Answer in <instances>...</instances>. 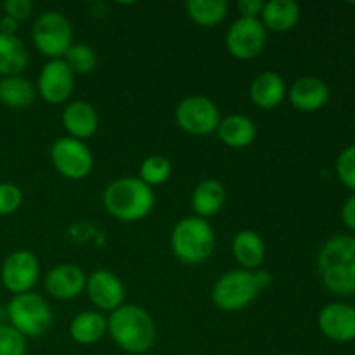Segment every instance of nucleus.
Here are the masks:
<instances>
[{
	"label": "nucleus",
	"mask_w": 355,
	"mask_h": 355,
	"mask_svg": "<svg viewBox=\"0 0 355 355\" xmlns=\"http://www.w3.org/2000/svg\"><path fill=\"white\" fill-rule=\"evenodd\" d=\"M111 340L127 354L149 352L156 342V326L151 314L141 305H121L107 318Z\"/></svg>",
	"instance_id": "1"
},
{
	"label": "nucleus",
	"mask_w": 355,
	"mask_h": 355,
	"mask_svg": "<svg viewBox=\"0 0 355 355\" xmlns=\"http://www.w3.org/2000/svg\"><path fill=\"white\" fill-rule=\"evenodd\" d=\"M155 191L139 177L114 179L103 193L104 210L120 222H139L155 208Z\"/></svg>",
	"instance_id": "2"
},
{
	"label": "nucleus",
	"mask_w": 355,
	"mask_h": 355,
	"mask_svg": "<svg viewBox=\"0 0 355 355\" xmlns=\"http://www.w3.org/2000/svg\"><path fill=\"white\" fill-rule=\"evenodd\" d=\"M322 283L336 295H355V238L335 236L328 239L318 257Z\"/></svg>",
	"instance_id": "3"
},
{
	"label": "nucleus",
	"mask_w": 355,
	"mask_h": 355,
	"mask_svg": "<svg viewBox=\"0 0 355 355\" xmlns=\"http://www.w3.org/2000/svg\"><path fill=\"white\" fill-rule=\"evenodd\" d=\"M170 248L179 262L200 266L210 259L215 250L214 227L196 215L180 218L170 234Z\"/></svg>",
	"instance_id": "4"
},
{
	"label": "nucleus",
	"mask_w": 355,
	"mask_h": 355,
	"mask_svg": "<svg viewBox=\"0 0 355 355\" xmlns=\"http://www.w3.org/2000/svg\"><path fill=\"white\" fill-rule=\"evenodd\" d=\"M9 326H12L24 338L44 336L52 326V309L38 293L14 295L7 304Z\"/></svg>",
	"instance_id": "5"
},
{
	"label": "nucleus",
	"mask_w": 355,
	"mask_h": 355,
	"mask_svg": "<svg viewBox=\"0 0 355 355\" xmlns=\"http://www.w3.org/2000/svg\"><path fill=\"white\" fill-rule=\"evenodd\" d=\"M31 40L35 49L49 61L62 59L73 45V26L59 10H45L33 23Z\"/></svg>",
	"instance_id": "6"
},
{
	"label": "nucleus",
	"mask_w": 355,
	"mask_h": 355,
	"mask_svg": "<svg viewBox=\"0 0 355 355\" xmlns=\"http://www.w3.org/2000/svg\"><path fill=\"white\" fill-rule=\"evenodd\" d=\"M259 295L253 272L232 269L222 274L211 288V302L218 311L238 312L250 307Z\"/></svg>",
	"instance_id": "7"
},
{
	"label": "nucleus",
	"mask_w": 355,
	"mask_h": 355,
	"mask_svg": "<svg viewBox=\"0 0 355 355\" xmlns=\"http://www.w3.org/2000/svg\"><path fill=\"white\" fill-rule=\"evenodd\" d=\"M218 106L207 96L184 97L175 107V121L180 130L189 135H210L220 123Z\"/></svg>",
	"instance_id": "8"
},
{
	"label": "nucleus",
	"mask_w": 355,
	"mask_h": 355,
	"mask_svg": "<svg viewBox=\"0 0 355 355\" xmlns=\"http://www.w3.org/2000/svg\"><path fill=\"white\" fill-rule=\"evenodd\" d=\"M51 162L62 177L69 180H82L94 168V155L83 141L64 137L55 139L51 146Z\"/></svg>",
	"instance_id": "9"
},
{
	"label": "nucleus",
	"mask_w": 355,
	"mask_h": 355,
	"mask_svg": "<svg viewBox=\"0 0 355 355\" xmlns=\"http://www.w3.org/2000/svg\"><path fill=\"white\" fill-rule=\"evenodd\" d=\"M267 44V30L260 19L238 17L225 33V47L234 59L252 61L263 52Z\"/></svg>",
	"instance_id": "10"
},
{
	"label": "nucleus",
	"mask_w": 355,
	"mask_h": 355,
	"mask_svg": "<svg viewBox=\"0 0 355 355\" xmlns=\"http://www.w3.org/2000/svg\"><path fill=\"white\" fill-rule=\"evenodd\" d=\"M40 277V260L30 250H16L3 260L0 279L10 295H23L33 291Z\"/></svg>",
	"instance_id": "11"
},
{
	"label": "nucleus",
	"mask_w": 355,
	"mask_h": 355,
	"mask_svg": "<svg viewBox=\"0 0 355 355\" xmlns=\"http://www.w3.org/2000/svg\"><path fill=\"white\" fill-rule=\"evenodd\" d=\"M38 96L49 104H64L75 90V73L64 59H52L42 66L37 80Z\"/></svg>",
	"instance_id": "12"
},
{
	"label": "nucleus",
	"mask_w": 355,
	"mask_h": 355,
	"mask_svg": "<svg viewBox=\"0 0 355 355\" xmlns=\"http://www.w3.org/2000/svg\"><path fill=\"white\" fill-rule=\"evenodd\" d=\"M85 293L99 312H114L123 305L125 286L120 277L106 269L94 270L87 276Z\"/></svg>",
	"instance_id": "13"
},
{
	"label": "nucleus",
	"mask_w": 355,
	"mask_h": 355,
	"mask_svg": "<svg viewBox=\"0 0 355 355\" xmlns=\"http://www.w3.org/2000/svg\"><path fill=\"white\" fill-rule=\"evenodd\" d=\"M87 274L76 263H58L47 272L44 286L55 300H73L85 291Z\"/></svg>",
	"instance_id": "14"
},
{
	"label": "nucleus",
	"mask_w": 355,
	"mask_h": 355,
	"mask_svg": "<svg viewBox=\"0 0 355 355\" xmlns=\"http://www.w3.org/2000/svg\"><path fill=\"white\" fill-rule=\"evenodd\" d=\"M319 329L326 338L338 343L355 340V309L347 304H328L318 318Z\"/></svg>",
	"instance_id": "15"
},
{
	"label": "nucleus",
	"mask_w": 355,
	"mask_h": 355,
	"mask_svg": "<svg viewBox=\"0 0 355 355\" xmlns=\"http://www.w3.org/2000/svg\"><path fill=\"white\" fill-rule=\"evenodd\" d=\"M61 123L68 137L85 141L92 137L99 128V114L96 107L87 101H71L62 111Z\"/></svg>",
	"instance_id": "16"
},
{
	"label": "nucleus",
	"mask_w": 355,
	"mask_h": 355,
	"mask_svg": "<svg viewBox=\"0 0 355 355\" xmlns=\"http://www.w3.org/2000/svg\"><path fill=\"white\" fill-rule=\"evenodd\" d=\"M291 106L298 111L312 113L326 106L329 101V87L315 76H302L291 83L288 90Z\"/></svg>",
	"instance_id": "17"
},
{
	"label": "nucleus",
	"mask_w": 355,
	"mask_h": 355,
	"mask_svg": "<svg viewBox=\"0 0 355 355\" xmlns=\"http://www.w3.org/2000/svg\"><path fill=\"white\" fill-rule=\"evenodd\" d=\"M286 82L276 71H262L250 83L252 103L260 110H274L286 99Z\"/></svg>",
	"instance_id": "18"
},
{
	"label": "nucleus",
	"mask_w": 355,
	"mask_h": 355,
	"mask_svg": "<svg viewBox=\"0 0 355 355\" xmlns=\"http://www.w3.org/2000/svg\"><path fill=\"white\" fill-rule=\"evenodd\" d=\"M231 250L232 257L241 266V269L250 270V272L260 269L266 260V243H263L262 236L252 229H243V231L236 232V236L232 238Z\"/></svg>",
	"instance_id": "19"
},
{
	"label": "nucleus",
	"mask_w": 355,
	"mask_h": 355,
	"mask_svg": "<svg viewBox=\"0 0 355 355\" xmlns=\"http://www.w3.org/2000/svg\"><path fill=\"white\" fill-rule=\"evenodd\" d=\"M300 16V6L295 0H269V2H263L260 21L267 31L286 33L297 26Z\"/></svg>",
	"instance_id": "20"
},
{
	"label": "nucleus",
	"mask_w": 355,
	"mask_h": 355,
	"mask_svg": "<svg viewBox=\"0 0 355 355\" xmlns=\"http://www.w3.org/2000/svg\"><path fill=\"white\" fill-rule=\"evenodd\" d=\"M225 205V187L217 179H205L191 194V207L200 218L215 217Z\"/></svg>",
	"instance_id": "21"
},
{
	"label": "nucleus",
	"mask_w": 355,
	"mask_h": 355,
	"mask_svg": "<svg viewBox=\"0 0 355 355\" xmlns=\"http://www.w3.org/2000/svg\"><path fill=\"white\" fill-rule=\"evenodd\" d=\"M218 139L232 149H243L253 144L257 137V125L245 114H229L222 118L217 127Z\"/></svg>",
	"instance_id": "22"
},
{
	"label": "nucleus",
	"mask_w": 355,
	"mask_h": 355,
	"mask_svg": "<svg viewBox=\"0 0 355 355\" xmlns=\"http://www.w3.org/2000/svg\"><path fill=\"white\" fill-rule=\"evenodd\" d=\"M107 333V318L99 311H83L69 322V336L78 345H94Z\"/></svg>",
	"instance_id": "23"
},
{
	"label": "nucleus",
	"mask_w": 355,
	"mask_h": 355,
	"mask_svg": "<svg viewBox=\"0 0 355 355\" xmlns=\"http://www.w3.org/2000/svg\"><path fill=\"white\" fill-rule=\"evenodd\" d=\"M30 62V54L17 35L0 33V75L17 76L26 69Z\"/></svg>",
	"instance_id": "24"
},
{
	"label": "nucleus",
	"mask_w": 355,
	"mask_h": 355,
	"mask_svg": "<svg viewBox=\"0 0 355 355\" xmlns=\"http://www.w3.org/2000/svg\"><path fill=\"white\" fill-rule=\"evenodd\" d=\"M35 96H37V89L24 76H6L0 80V103L10 110H24L31 106Z\"/></svg>",
	"instance_id": "25"
},
{
	"label": "nucleus",
	"mask_w": 355,
	"mask_h": 355,
	"mask_svg": "<svg viewBox=\"0 0 355 355\" xmlns=\"http://www.w3.org/2000/svg\"><path fill=\"white\" fill-rule=\"evenodd\" d=\"M186 12L198 26L214 28L227 17L229 2L227 0H187Z\"/></svg>",
	"instance_id": "26"
},
{
	"label": "nucleus",
	"mask_w": 355,
	"mask_h": 355,
	"mask_svg": "<svg viewBox=\"0 0 355 355\" xmlns=\"http://www.w3.org/2000/svg\"><path fill=\"white\" fill-rule=\"evenodd\" d=\"M170 175H172V163L162 155L148 156L139 168V179L149 187L162 186L170 179Z\"/></svg>",
	"instance_id": "27"
},
{
	"label": "nucleus",
	"mask_w": 355,
	"mask_h": 355,
	"mask_svg": "<svg viewBox=\"0 0 355 355\" xmlns=\"http://www.w3.org/2000/svg\"><path fill=\"white\" fill-rule=\"evenodd\" d=\"M62 59L75 75H89L97 68L96 51L87 44H73Z\"/></svg>",
	"instance_id": "28"
},
{
	"label": "nucleus",
	"mask_w": 355,
	"mask_h": 355,
	"mask_svg": "<svg viewBox=\"0 0 355 355\" xmlns=\"http://www.w3.org/2000/svg\"><path fill=\"white\" fill-rule=\"evenodd\" d=\"M0 355H26V338L9 324H0Z\"/></svg>",
	"instance_id": "29"
},
{
	"label": "nucleus",
	"mask_w": 355,
	"mask_h": 355,
	"mask_svg": "<svg viewBox=\"0 0 355 355\" xmlns=\"http://www.w3.org/2000/svg\"><path fill=\"white\" fill-rule=\"evenodd\" d=\"M23 205V191L12 182H0V217L16 214Z\"/></svg>",
	"instance_id": "30"
},
{
	"label": "nucleus",
	"mask_w": 355,
	"mask_h": 355,
	"mask_svg": "<svg viewBox=\"0 0 355 355\" xmlns=\"http://www.w3.org/2000/svg\"><path fill=\"white\" fill-rule=\"evenodd\" d=\"M336 173L343 186L355 191V144L343 149L336 158Z\"/></svg>",
	"instance_id": "31"
},
{
	"label": "nucleus",
	"mask_w": 355,
	"mask_h": 355,
	"mask_svg": "<svg viewBox=\"0 0 355 355\" xmlns=\"http://www.w3.org/2000/svg\"><path fill=\"white\" fill-rule=\"evenodd\" d=\"M3 16H9L16 19L17 23L26 21L33 12V3L30 0H6L3 2Z\"/></svg>",
	"instance_id": "32"
},
{
	"label": "nucleus",
	"mask_w": 355,
	"mask_h": 355,
	"mask_svg": "<svg viewBox=\"0 0 355 355\" xmlns=\"http://www.w3.org/2000/svg\"><path fill=\"white\" fill-rule=\"evenodd\" d=\"M262 9H263L262 0H239V2H238V12L241 14L239 17L260 19Z\"/></svg>",
	"instance_id": "33"
},
{
	"label": "nucleus",
	"mask_w": 355,
	"mask_h": 355,
	"mask_svg": "<svg viewBox=\"0 0 355 355\" xmlns=\"http://www.w3.org/2000/svg\"><path fill=\"white\" fill-rule=\"evenodd\" d=\"M342 218L343 224H345L347 227L355 231V194H352V196L345 201V205H343Z\"/></svg>",
	"instance_id": "34"
},
{
	"label": "nucleus",
	"mask_w": 355,
	"mask_h": 355,
	"mask_svg": "<svg viewBox=\"0 0 355 355\" xmlns=\"http://www.w3.org/2000/svg\"><path fill=\"white\" fill-rule=\"evenodd\" d=\"M253 279H255L259 291H263L267 288H270V284H272V274L266 269H257L253 270Z\"/></svg>",
	"instance_id": "35"
},
{
	"label": "nucleus",
	"mask_w": 355,
	"mask_h": 355,
	"mask_svg": "<svg viewBox=\"0 0 355 355\" xmlns=\"http://www.w3.org/2000/svg\"><path fill=\"white\" fill-rule=\"evenodd\" d=\"M17 28H19V23L16 19L9 16L0 17V33L2 35H16Z\"/></svg>",
	"instance_id": "36"
}]
</instances>
